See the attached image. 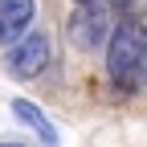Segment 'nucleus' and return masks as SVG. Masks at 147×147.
I'll list each match as a JSON object with an SVG mask.
<instances>
[{
  "label": "nucleus",
  "mask_w": 147,
  "mask_h": 147,
  "mask_svg": "<svg viewBox=\"0 0 147 147\" xmlns=\"http://www.w3.org/2000/svg\"><path fill=\"white\" fill-rule=\"evenodd\" d=\"M106 74L119 90H147V25L123 16L106 45Z\"/></svg>",
  "instance_id": "obj_1"
},
{
  "label": "nucleus",
  "mask_w": 147,
  "mask_h": 147,
  "mask_svg": "<svg viewBox=\"0 0 147 147\" xmlns=\"http://www.w3.org/2000/svg\"><path fill=\"white\" fill-rule=\"evenodd\" d=\"M65 37L74 49H98L110 45V8L98 0H78V8L65 21Z\"/></svg>",
  "instance_id": "obj_2"
},
{
  "label": "nucleus",
  "mask_w": 147,
  "mask_h": 147,
  "mask_svg": "<svg viewBox=\"0 0 147 147\" xmlns=\"http://www.w3.org/2000/svg\"><path fill=\"white\" fill-rule=\"evenodd\" d=\"M8 69L16 74V78H37V74H45L49 65V37L45 33H29L21 37L12 49H8Z\"/></svg>",
  "instance_id": "obj_3"
},
{
  "label": "nucleus",
  "mask_w": 147,
  "mask_h": 147,
  "mask_svg": "<svg viewBox=\"0 0 147 147\" xmlns=\"http://www.w3.org/2000/svg\"><path fill=\"white\" fill-rule=\"evenodd\" d=\"M33 0H0V45H16L21 37H29V21H33Z\"/></svg>",
  "instance_id": "obj_4"
},
{
  "label": "nucleus",
  "mask_w": 147,
  "mask_h": 147,
  "mask_svg": "<svg viewBox=\"0 0 147 147\" xmlns=\"http://www.w3.org/2000/svg\"><path fill=\"white\" fill-rule=\"evenodd\" d=\"M12 115L21 119L25 127H33V131L41 135L45 143H57V131H53V123H49V119H45V115H41V110H37L33 102H25V98H12Z\"/></svg>",
  "instance_id": "obj_5"
},
{
  "label": "nucleus",
  "mask_w": 147,
  "mask_h": 147,
  "mask_svg": "<svg viewBox=\"0 0 147 147\" xmlns=\"http://www.w3.org/2000/svg\"><path fill=\"white\" fill-rule=\"evenodd\" d=\"M98 4H106V8H119V12H127V16H147V0H98Z\"/></svg>",
  "instance_id": "obj_6"
},
{
  "label": "nucleus",
  "mask_w": 147,
  "mask_h": 147,
  "mask_svg": "<svg viewBox=\"0 0 147 147\" xmlns=\"http://www.w3.org/2000/svg\"><path fill=\"white\" fill-rule=\"evenodd\" d=\"M0 147H25V143H0Z\"/></svg>",
  "instance_id": "obj_7"
}]
</instances>
